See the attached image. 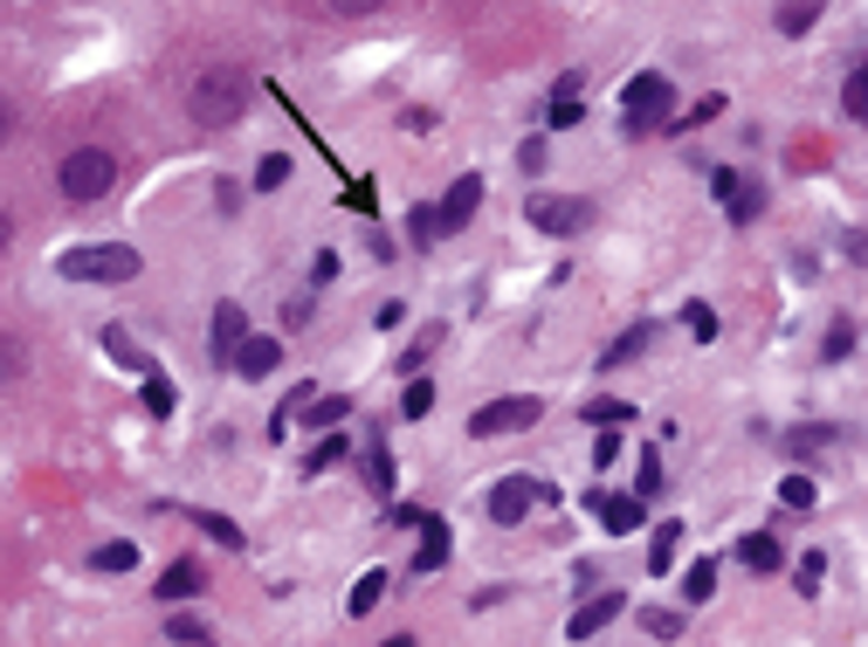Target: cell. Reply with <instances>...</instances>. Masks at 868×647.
Here are the masks:
<instances>
[{"mask_svg":"<svg viewBox=\"0 0 868 647\" xmlns=\"http://www.w3.org/2000/svg\"><path fill=\"white\" fill-rule=\"evenodd\" d=\"M648 338H655V324H634V331H621V338L607 345V358H600V366L614 372V366H627V358H642V345H648Z\"/></svg>","mask_w":868,"mask_h":647,"instance_id":"18","label":"cell"},{"mask_svg":"<svg viewBox=\"0 0 868 647\" xmlns=\"http://www.w3.org/2000/svg\"><path fill=\"white\" fill-rule=\"evenodd\" d=\"M214 207H221V214H235V207H242V187H227V179H221V187H214Z\"/></svg>","mask_w":868,"mask_h":647,"instance_id":"50","label":"cell"},{"mask_svg":"<svg viewBox=\"0 0 868 647\" xmlns=\"http://www.w3.org/2000/svg\"><path fill=\"white\" fill-rule=\"evenodd\" d=\"M710 193H717V200L731 207V221H737V227L765 214V187H752V179H737L731 166H717V172H710Z\"/></svg>","mask_w":868,"mask_h":647,"instance_id":"9","label":"cell"},{"mask_svg":"<svg viewBox=\"0 0 868 647\" xmlns=\"http://www.w3.org/2000/svg\"><path fill=\"white\" fill-rule=\"evenodd\" d=\"M63 276H69V282H132V276H138V248H124V242L69 248V255H63Z\"/></svg>","mask_w":868,"mask_h":647,"instance_id":"4","label":"cell"},{"mask_svg":"<svg viewBox=\"0 0 868 647\" xmlns=\"http://www.w3.org/2000/svg\"><path fill=\"white\" fill-rule=\"evenodd\" d=\"M379 600H387V572H366L359 585H352V600H345V606H352V613H372Z\"/></svg>","mask_w":868,"mask_h":647,"instance_id":"27","label":"cell"},{"mask_svg":"<svg viewBox=\"0 0 868 647\" xmlns=\"http://www.w3.org/2000/svg\"><path fill=\"white\" fill-rule=\"evenodd\" d=\"M524 214H531V227H538V235H586L600 207L579 200V193H531Z\"/></svg>","mask_w":868,"mask_h":647,"instance_id":"5","label":"cell"},{"mask_svg":"<svg viewBox=\"0 0 868 647\" xmlns=\"http://www.w3.org/2000/svg\"><path fill=\"white\" fill-rule=\"evenodd\" d=\"M682 324H689V338H703V345L717 338V310H710V303H689V310H682Z\"/></svg>","mask_w":868,"mask_h":647,"instance_id":"32","label":"cell"},{"mask_svg":"<svg viewBox=\"0 0 868 647\" xmlns=\"http://www.w3.org/2000/svg\"><path fill=\"white\" fill-rule=\"evenodd\" d=\"M586 503H593V516H600V524L614 531V537L642 531V497H600V489H593V497H586Z\"/></svg>","mask_w":868,"mask_h":647,"instance_id":"13","label":"cell"},{"mask_svg":"<svg viewBox=\"0 0 868 647\" xmlns=\"http://www.w3.org/2000/svg\"><path fill=\"white\" fill-rule=\"evenodd\" d=\"M331 8H338V14H352V21H359V14H379V8H387V0H331Z\"/></svg>","mask_w":868,"mask_h":647,"instance_id":"49","label":"cell"},{"mask_svg":"<svg viewBox=\"0 0 868 647\" xmlns=\"http://www.w3.org/2000/svg\"><path fill=\"white\" fill-rule=\"evenodd\" d=\"M145 406L159 413V421H166L173 406H180V400H173V386H166V372H145Z\"/></svg>","mask_w":868,"mask_h":647,"instance_id":"33","label":"cell"},{"mask_svg":"<svg viewBox=\"0 0 868 647\" xmlns=\"http://www.w3.org/2000/svg\"><path fill=\"white\" fill-rule=\"evenodd\" d=\"M841 248H848V263H868V235H841Z\"/></svg>","mask_w":868,"mask_h":647,"instance_id":"51","label":"cell"},{"mask_svg":"<svg viewBox=\"0 0 868 647\" xmlns=\"http://www.w3.org/2000/svg\"><path fill=\"white\" fill-rule=\"evenodd\" d=\"M531 503H552V482H538V476H503V482H490V497H482L490 524H503V531L524 524Z\"/></svg>","mask_w":868,"mask_h":647,"instance_id":"6","label":"cell"},{"mask_svg":"<svg viewBox=\"0 0 868 647\" xmlns=\"http://www.w3.org/2000/svg\"><path fill=\"white\" fill-rule=\"evenodd\" d=\"M366 482H372V497H387V489H393V461H387V448H372V461H366Z\"/></svg>","mask_w":868,"mask_h":647,"instance_id":"36","label":"cell"},{"mask_svg":"<svg viewBox=\"0 0 868 647\" xmlns=\"http://www.w3.org/2000/svg\"><path fill=\"white\" fill-rule=\"evenodd\" d=\"M434 345H442V324H434V331H427V338H421V345H414V352H407V358H400V366H407V372H414V366H421V358H427V352H434Z\"/></svg>","mask_w":868,"mask_h":647,"instance_id":"48","label":"cell"},{"mask_svg":"<svg viewBox=\"0 0 868 647\" xmlns=\"http://www.w3.org/2000/svg\"><path fill=\"white\" fill-rule=\"evenodd\" d=\"M579 118H586V103H579V76L566 69V76H558V90H552V132H572Z\"/></svg>","mask_w":868,"mask_h":647,"instance_id":"15","label":"cell"},{"mask_svg":"<svg viewBox=\"0 0 868 647\" xmlns=\"http://www.w3.org/2000/svg\"><path fill=\"white\" fill-rule=\"evenodd\" d=\"M476 207H482V179L463 172V179L442 193V207H434V235H463V227L476 221Z\"/></svg>","mask_w":868,"mask_h":647,"instance_id":"8","label":"cell"},{"mask_svg":"<svg viewBox=\"0 0 868 647\" xmlns=\"http://www.w3.org/2000/svg\"><path fill=\"white\" fill-rule=\"evenodd\" d=\"M786 448H793V455H813V448H827V427H793V434H786Z\"/></svg>","mask_w":868,"mask_h":647,"instance_id":"41","label":"cell"},{"mask_svg":"<svg viewBox=\"0 0 868 647\" xmlns=\"http://www.w3.org/2000/svg\"><path fill=\"white\" fill-rule=\"evenodd\" d=\"M676 545H682V524H661V531H655V545H648V572H655V579L676 565Z\"/></svg>","mask_w":868,"mask_h":647,"instance_id":"20","label":"cell"},{"mask_svg":"<svg viewBox=\"0 0 868 647\" xmlns=\"http://www.w3.org/2000/svg\"><path fill=\"white\" fill-rule=\"evenodd\" d=\"M242 338H248V317H242V303H214V331H208V352H214V366H235Z\"/></svg>","mask_w":868,"mask_h":647,"instance_id":"10","label":"cell"},{"mask_svg":"<svg viewBox=\"0 0 868 647\" xmlns=\"http://www.w3.org/2000/svg\"><path fill=\"white\" fill-rule=\"evenodd\" d=\"M21 372H29V345H21L14 331H0V386H14Z\"/></svg>","mask_w":868,"mask_h":647,"instance_id":"23","label":"cell"},{"mask_svg":"<svg viewBox=\"0 0 868 647\" xmlns=\"http://www.w3.org/2000/svg\"><path fill=\"white\" fill-rule=\"evenodd\" d=\"M132 565H138V545H124V537L97 551V572H132Z\"/></svg>","mask_w":868,"mask_h":647,"instance_id":"31","label":"cell"},{"mask_svg":"<svg viewBox=\"0 0 868 647\" xmlns=\"http://www.w3.org/2000/svg\"><path fill=\"white\" fill-rule=\"evenodd\" d=\"M187 111H193V124H208V132L235 124V118L248 111V76H242L235 63L200 69V76H193V90H187Z\"/></svg>","mask_w":868,"mask_h":647,"instance_id":"1","label":"cell"},{"mask_svg":"<svg viewBox=\"0 0 868 647\" xmlns=\"http://www.w3.org/2000/svg\"><path fill=\"white\" fill-rule=\"evenodd\" d=\"M352 413V400L345 393H331V400H311V421H318V434H324V421H345Z\"/></svg>","mask_w":868,"mask_h":647,"instance_id":"40","label":"cell"},{"mask_svg":"<svg viewBox=\"0 0 868 647\" xmlns=\"http://www.w3.org/2000/svg\"><path fill=\"white\" fill-rule=\"evenodd\" d=\"M717 111H724V97H703V103H689V111H676V118H669V132H689V124H710Z\"/></svg>","mask_w":868,"mask_h":647,"instance_id":"30","label":"cell"},{"mask_svg":"<svg viewBox=\"0 0 868 647\" xmlns=\"http://www.w3.org/2000/svg\"><path fill=\"white\" fill-rule=\"evenodd\" d=\"M793 579H800V592H806V600H813V592H821V579H827V558H821V551H806Z\"/></svg>","mask_w":868,"mask_h":647,"instance_id":"35","label":"cell"},{"mask_svg":"<svg viewBox=\"0 0 868 647\" xmlns=\"http://www.w3.org/2000/svg\"><path fill=\"white\" fill-rule=\"evenodd\" d=\"M669 103H676V83L661 69H642L634 83L621 90V132L627 138H648V132H669Z\"/></svg>","mask_w":868,"mask_h":647,"instance_id":"2","label":"cell"},{"mask_svg":"<svg viewBox=\"0 0 868 647\" xmlns=\"http://www.w3.org/2000/svg\"><path fill=\"white\" fill-rule=\"evenodd\" d=\"M538 400L531 393H518V400H490V406H476L469 413V434L476 442H497V434H518V427H538Z\"/></svg>","mask_w":868,"mask_h":647,"instance_id":"7","label":"cell"},{"mask_svg":"<svg viewBox=\"0 0 868 647\" xmlns=\"http://www.w3.org/2000/svg\"><path fill=\"white\" fill-rule=\"evenodd\" d=\"M813 21H821V0H786V8H779V35H806Z\"/></svg>","mask_w":868,"mask_h":647,"instance_id":"22","label":"cell"},{"mask_svg":"<svg viewBox=\"0 0 868 647\" xmlns=\"http://www.w3.org/2000/svg\"><path fill=\"white\" fill-rule=\"evenodd\" d=\"M311 282H318V290H324V282H338V255H331V248L311 255Z\"/></svg>","mask_w":868,"mask_h":647,"instance_id":"44","label":"cell"},{"mask_svg":"<svg viewBox=\"0 0 868 647\" xmlns=\"http://www.w3.org/2000/svg\"><path fill=\"white\" fill-rule=\"evenodd\" d=\"M104 352L118 358V366H132V372H152V358H145V352H138L132 338H124V331H118V324H104Z\"/></svg>","mask_w":868,"mask_h":647,"instance_id":"24","label":"cell"},{"mask_svg":"<svg viewBox=\"0 0 868 647\" xmlns=\"http://www.w3.org/2000/svg\"><path fill=\"white\" fill-rule=\"evenodd\" d=\"M848 352H855V331L834 324V331H827V358H848Z\"/></svg>","mask_w":868,"mask_h":647,"instance_id":"47","label":"cell"},{"mask_svg":"<svg viewBox=\"0 0 868 647\" xmlns=\"http://www.w3.org/2000/svg\"><path fill=\"white\" fill-rule=\"evenodd\" d=\"M166 640H180V647H214V634L200 627L193 613H173V620H166Z\"/></svg>","mask_w":868,"mask_h":647,"instance_id":"25","label":"cell"},{"mask_svg":"<svg viewBox=\"0 0 868 647\" xmlns=\"http://www.w3.org/2000/svg\"><path fill=\"white\" fill-rule=\"evenodd\" d=\"M737 558H745L752 572H779V565H786V545H779L772 531H752L745 545H737Z\"/></svg>","mask_w":868,"mask_h":647,"instance_id":"16","label":"cell"},{"mask_svg":"<svg viewBox=\"0 0 868 647\" xmlns=\"http://www.w3.org/2000/svg\"><path fill=\"white\" fill-rule=\"evenodd\" d=\"M448 565V524L442 516H421V551H414V572H442Z\"/></svg>","mask_w":868,"mask_h":647,"instance_id":"14","label":"cell"},{"mask_svg":"<svg viewBox=\"0 0 868 647\" xmlns=\"http://www.w3.org/2000/svg\"><path fill=\"white\" fill-rule=\"evenodd\" d=\"M345 455H352V434H324V442L311 448V461H303V469H311V476H324V469H338Z\"/></svg>","mask_w":868,"mask_h":647,"instance_id":"19","label":"cell"},{"mask_svg":"<svg viewBox=\"0 0 868 647\" xmlns=\"http://www.w3.org/2000/svg\"><path fill=\"white\" fill-rule=\"evenodd\" d=\"M710 592H717V565L703 558V565H689V572H682V600H689V606H703Z\"/></svg>","mask_w":868,"mask_h":647,"instance_id":"21","label":"cell"},{"mask_svg":"<svg viewBox=\"0 0 868 647\" xmlns=\"http://www.w3.org/2000/svg\"><path fill=\"white\" fill-rule=\"evenodd\" d=\"M8 138H14V103L0 97V145H8Z\"/></svg>","mask_w":868,"mask_h":647,"instance_id":"52","label":"cell"},{"mask_svg":"<svg viewBox=\"0 0 868 647\" xmlns=\"http://www.w3.org/2000/svg\"><path fill=\"white\" fill-rule=\"evenodd\" d=\"M518 166H524V172H545V166H552V145H545V138H524V145H518Z\"/></svg>","mask_w":868,"mask_h":647,"instance_id":"38","label":"cell"},{"mask_svg":"<svg viewBox=\"0 0 868 647\" xmlns=\"http://www.w3.org/2000/svg\"><path fill=\"white\" fill-rule=\"evenodd\" d=\"M634 489H642V497H655V489H661V461H655V448L642 455V482H634Z\"/></svg>","mask_w":868,"mask_h":647,"instance_id":"45","label":"cell"},{"mask_svg":"<svg viewBox=\"0 0 868 647\" xmlns=\"http://www.w3.org/2000/svg\"><path fill=\"white\" fill-rule=\"evenodd\" d=\"M193 592H200V565L193 558H180V565L159 572V600H193Z\"/></svg>","mask_w":868,"mask_h":647,"instance_id":"17","label":"cell"},{"mask_svg":"<svg viewBox=\"0 0 868 647\" xmlns=\"http://www.w3.org/2000/svg\"><path fill=\"white\" fill-rule=\"evenodd\" d=\"M841 111H848L855 124H868V69H855L848 83H841Z\"/></svg>","mask_w":868,"mask_h":647,"instance_id":"26","label":"cell"},{"mask_svg":"<svg viewBox=\"0 0 868 647\" xmlns=\"http://www.w3.org/2000/svg\"><path fill=\"white\" fill-rule=\"evenodd\" d=\"M586 421H607V427H614V421H627V400H593V406H586Z\"/></svg>","mask_w":868,"mask_h":647,"instance_id":"43","label":"cell"},{"mask_svg":"<svg viewBox=\"0 0 868 647\" xmlns=\"http://www.w3.org/2000/svg\"><path fill=\"white\" fill-rule=\"evenodd\" d=\"M14 242V214H8V207H0V248H8Z\"/></svg>","mask_w":868,"mask_h":647,"instance_id":"53","label":"cell"},{"mask_svg":"<svg viewBox=\"0 0 868 647\" xmlns=\"http://www.w3.org/2000/svg\"><path fill=\"white\" fill-rule=\"evenodd\" d=\"M276 366H283V345H276V338H263V331H248V338H242V352H235V372H242V379H269Z\"/></svg>","mask_w":868,"mask_h":647,"instance_id":"11","label":"cell"},{"mask_svg":"<svg viewBox=\"0 0 868 647\" xmlns=\"http://www.w3.org/2000/svg\"><path fill=\"white\" fill-rule=\"evenodd\" d=\"M283 179H290V159H283V152H269V159L255 166V187H263V193H276Z\"/></svg>","mask_w":868,"mask_h":647,"instance_id":"34","label":"cell"},{"mask_svg":"<svg viewBox=\"0 0 868 647\" xmlns=\"http://www.w3.org/2000/svg\"><path fill=\"white\" fill-rule=\"evenodd\" d=\"M779 497H786V503H793V510H806V503H813V482H806V476L793 469V476H786V482H779Z\"/></svg>","mask_w":868,"mask_h":647,"instance_id":"42","label":"cell"},{"mask_svg":"<svg viewBox=\"0 0 868 647\" xmlns=\"http://www.w3.org/2000/svg\"><path fill=\"white\" fill-rule=\"evenodd\" d=\"M407 242H414V248L434 242V207H414V214H407Z\"/></svg>","mask_w":868,"mask_h":647,"instance_id":"37","label":"cell"},{"mask_svg":"<svg viewBox=\"0 0 868 647\" xmlns=\"http://www.w3.org/2000/svg\"><path fill=\"white\" fill-rule=\"evenodd\" d=\"M56 187H63V200H76V207H84V200H104V193L118 187V159H111L104 145H76L69 159L56 166Z\"/></svg>","mask_w":868,"mask_h":647,"instance_id":"3","label":"cell"},{"mask_svg":"<svg viewBox=\"0 0 868 647\" xmlns=\"http://www.w3.org/2000/svg\"><path fill=\"white\" fill-rule=\"evenodd\" d=\"M642 627H648L655 640H676V634H682V613H655V606H648V613H642Z\"/></svg>","mask_w":868,"mask_h":647,"instance_id":"39","label":"cell"},{"mask_svg":"<svg viewBox=\"0 0 868 647\" xmlns=\"http://www.w3.org/2000/svg\"><path fill=\"white\" fill-rule=\"evenodd\" d=\"M387 647H414V640H407V634H393V640H387Z\"/></svg>","mask_w":868,"mask_h":647,"instance_id":"54","label":"cell"},{"mask_svg":"<svg viewBox=\"0 0 868 647\" xmlns=\"http://www.w3.org/2000/svg\"><path fill=\"white\" fill-rule=\"evenodd\" d=\"M621 606H627L621 592H600V600H586V606L566 620V634H572V640H593V634L607 627V620H621Z\"/></svg>","mask_w":868,"mask_h":647,"instance_id":"12","label":"cell"},{"mask_svg":"<svg viewBox=\"0 0 868 647\" xmlns=\"http://www.w3.org/2000/svg\"><path fill=\"white\" fill-rule=\"evenodd\" d=\"M427 406H434V379H407V393H400V413H407V421H421Z\"/></svg>","mask_w":868,"mask_h":647,"instance_id":"29","label":"cell"},{"mask_svg":"<svg viewBox=\"0 0 868 647\" xmlns=\"http://www.w3.org/2000/svg\"><path fill=\"white\" fill-rule=\"evenodd\" d=\"M200 531L214 537V545H227V551H242L248 537H242V524H227V516H214V510H200Z\"/></svg>","mask_w":868,"mask_h":647,"instance_id":"28","label":"cell"},{"mask_svg":"<svg viewBox=\"0 0 868 647\" xmlns=\"http://www.w3.org/2000/svg\"><path fill=\"white\" fill-rule=\"evenodd\" d=\"M614 455H621V434H593V469H607Z\"/></svg>","mask_w":868,"mask_h":647,"instance_id":"46","label":"cell"}]
</instances>
